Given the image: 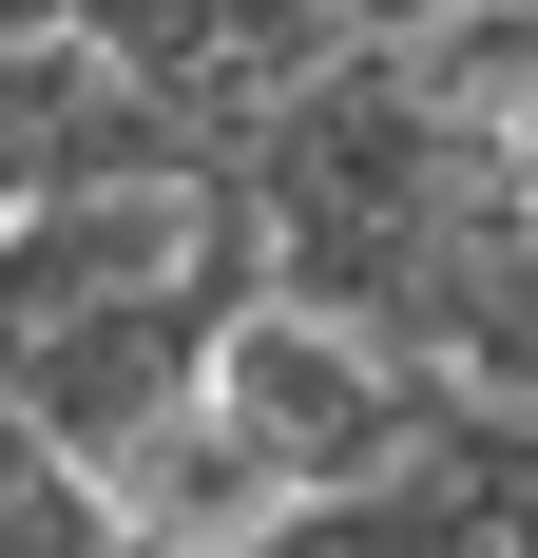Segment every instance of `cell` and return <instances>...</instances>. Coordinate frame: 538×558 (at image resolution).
<instances>
[{"mask_svg":"<svg viewBox=\"0 0 538 558\" xmlns=\"http://www.w3.org/2000/svg\"><path fill=\"white\" fill-rule=\"evenodd\" d=\"M212 424L269 462V501H289V520H327V501H384V482L424 462L442 386H424L384 328H346V308L250 289V308L212 328Z\"/></svg>","mask_w":538,"mask_h":558,"instance_id":"obj_3","label":"cell"},{"mask_svg":"<svg viewBox=\"0 0 538 558\" xmlns=\"http://www.w3.org/2000/svg\"><path fill=\"white\" fill-rule=\"evenodd\" d=\"M0 39H77V0H0Z\"/></svg>","mask_w":538,"mask_h":558,"instance_id":"obj_5","label":"cell"},{"mask_svg":"<svg viewBox=\"0 0 538 558\" xmlns=\"http://www.w3.org/2000/svg\"><path fill=\"white\" fill-rule=\"evenodd\" d=\"M250 289H269V251H250V193L212 155L58 173L39 213L0 231V424L97 482L135 424H173L212 386V328Z\"/></svg>","mask_w":538,"mask_h":558,"instance_id":"obj_1","label":"cell"},{"mask_svg":"<svg viewBox=\"0 0 538 558\" xmlns=\"http://www.w3.org/2000/svg\"><path fill=\"white\" fill-rule=\"evenodd\" d=\"M77 135H97V77H77V39H0V231L39 213L58 173H77Z\"/></svg>","mask_w":538,"mask_h":558,"instance_id":"obj_4","label":"cell"},{"mask_svg":"<svg viewBox=\"0 0 538 558\" xmlns=\"http://www.w3.org/2000/svg\"><path fill=\"white\" fill-rule=\"evenodd\" d=\"M231 193H250V251L289 308H346V328H384L404 308V270H424L442 231V135L424 97H404V58H327V77H289V97L231 135Z\"/></svg>","mask_w":538,"mask_h":558,"instance_id":"obj_2","label":"cell"}]
</instances>
